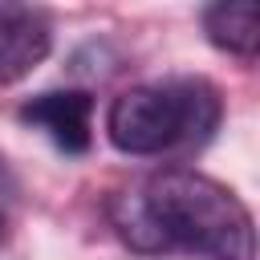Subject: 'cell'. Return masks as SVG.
<instances>
[{"mask_svg": "<svg viewBox=\"0 0 260 260\" xmlns=\"http://www.w3.org/2000/svg\"><path fill=\"white\" fill-rule=\"evenodd\" d=\"M118 236L138 252H199L207 260H256L252 211L223 183L175 167L110 203Z\"/></svg>", "mask_w": 260, "mask_h": 260, "instance_id": "6da1fadb", "label": "cell"}, {"mask_svg": "<svg viewBox=\"0 0 260 260\" xmlns=\"http://www.w3.org/2000/svg\"><path fill=\"white\" fill-rule=\"evenodd\" d=\"M219 118L223 102L207 77H162L118 93L106 114V134L122 154L146 158L207 142Z\"/></svg>", "mask_w": 260, "mask_h": 260, "instance_id": "7a4b0ae2", "label": "cell"}, {"mask_svg": "<svg viewBox=\"0 0 260 260\" xmlns=\"http://www.w3.org/2000/svg\"><path fill=\"white\" fill-rule=\"evenodd\" d=\"M20 122L49 134L65 154H85L93 130V98L85 89H49L20 106Z\"/></svg>", "mask_w": 260, "mask_h": 260, "instance_id": "3957f363", "label": "cell"}, {"mask_svg": "<svg viewBox=\"0 0 260 260\" xmlns=\"http://www.w3.org/2000/svg\"><path fill=\"white\" fill-rule=\"evenodd\" d=\"M53 49V24L41 8L0 4V85L28 77Z\"/></svg>", "mask_w": 260, "mask_h": 260, "instance_id": "277c9868", "label": "cell"}, {"mask_svg": "<svg viewBox=\"0 0 260 260\" xmlns=\"http://www.w3.org/2000/svg\"><path fill=\"white\" fill-rule=\"evenodd\" d=\"M203 32L223 53L256 57V49H260V8L252 0H219L203 12Z\"/></svg>", "mask_w": 260, "mask_h": 260, "instance_id": "5b68a950", "label": "cell"}, {"mask_svg": "<svg viewBox=\"0 0 260 260\" xmlns=\"http://www.w3.org/2000/svg\"><path fill=\"white\" fill-rule=\"evenodd\" d=\"M0 244H4V215H0Z\"/></svg>", "mask_w": 260, "mask_h": 260, "instance_id": "8992f818", "label": "cell"}]
</instances>
